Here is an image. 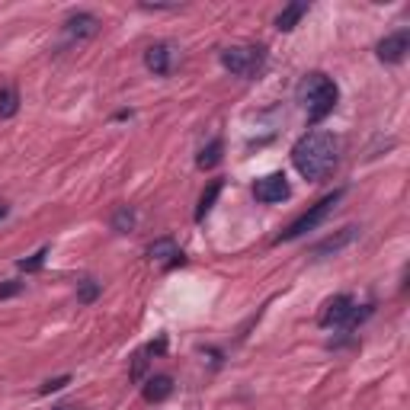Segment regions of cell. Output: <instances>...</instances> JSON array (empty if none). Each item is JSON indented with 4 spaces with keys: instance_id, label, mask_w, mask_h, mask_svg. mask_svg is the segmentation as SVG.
I'll use <instances>...</instances> for the list:
<instances>
[{
    "instance_id": "cell-18",
    "label": "cell",
    "mask_w": 410,
    "mask_h": 410,
    "mask_svg": "<svg viewBox=\"0 0 410 410\" xmlns=\"http://www.w3.org/2000/svg\"><path fill=\"white\" fill-rule=\"evenodd\" d=\"M100 292H103V286H100L96 279L77 282V302H80V305H94L96 298H100Z\"/></svg>"
},
{
    "instance_id": "cell-3",
    "label": "cell",
    "mask_w": 410,
    "mask_h": 410,
    "mask_svg": "<svg viewBox=\"0 0 410 410\" xmlns=\"http://www.w3.org/2000/svg\"><path fill=\"white\" fill-rule=\"evenodd\" d=\"M369 314H372V305H362V311H359V305L350 295H337L324 305V311H321V327H356V324H362Z\"/></svg>"
},
{
    "instance_id": "cell-8",
    "label": "cell",
    "mask_w": 410,
    "mask_h": 410,
    "mask_svg": "<svg viewBox=\"0 0 410 410\" xmlns=\"http://www.w3.org/2000/svg\"><path fill=\"white\" fill-rule=\"evenodd\" d=\"M356 238H359V228H356V224H346V228H340L337 234H331V238H324L321 244L311 247V257H317V260H321V257H333V253H340L343 247L353 244Z\"/></svg>"
},
{
    "instance_id": "cell-13",
    "label": "cell",
    "mask_w": 410,
    "mask_h": 410,
    "mask_svg": "<svg viewBox=\"0 0 410 410\" xmlns=\"http://www.w3.org/2000/svg\"><path fill=\"white\" fill-rule=\"evenodd\" d=\"M305 13H308V4H305V0H295V4H288V7L282 10L279 16H276V29H279V32H288V29H295L298 20H302Z\"/></svg>"
},
{
    "instance_id": "cell-19",
    "label": "cell",
    "mask_w": 410,
    "mask_h": 410,
    "mask_svg": "<svg viewBox=\"0 0 410 410\" xmlns=\"http://www.w3.org/2000/svg\"><path fill=\"white\" fill-rule=\"evenodd\" d=\"M45 257H49V247H42V250L32 253L29 260H20V269L23 273H39V269L45 267Z\"/></svg>"
},
{
    "instance_id": "cell-6",
    "label": "cell",
    "mask_w": 410,
    "mask_h": 410,
    "mask_svg": "<svg viewBox=\"0 0 410 410\" xmlns=\"http://www.w3.org/2000/svg\"><path fill=\"white\" fill-rule=\"evenodd\" d=\"M407 51H410V32L407 29H397V32L385 36L382 42L375 45V55H378V61H385V65H397V61H404Z\"/></svg>"
},
{
    "instance_id": "cell-21",
    "label": "cell",
    "mask_w": 410,
    "mask_h": 410,
    "mask_svg": "<svg viewBox=\"0 0 410 410\" xmlns=\"http://www.w3.org/2000/svg\"><path fill=\"white\" fill-rule=\"evenodd\" d=\"M20 292H23V282H0V298L20 295Z\"/></svg>"
},
{
    "instance_id": "cell-24",
    "label": "cell",
    "mask_w": 410,
    "mask_h": 410,
    "mask_svg": "<svg viewBox=\"0 0 410 410\" xmlns=\"http://www.w3.org/2000/svg\"><path fill=\"white\" fill-rule=\"evenodd\" d=\"M7 212H10V209H7V205H4V202H0V222L7 218Z\"/></svg>"
},
{
    "instance_id": "cell-4",
    "label": "cell",
    "mask_w": 410,
    "mask_h": 410,
    "mask_svg": "<svg viewBox=\"0 0 410 410\" xmlns=\"http://www.w3.org/2000/svg\"><path fill=\"white\" fill-rule=\"evenodd\" d=\"M340 199H343V189H337V193L324 196L321 202H314V205H311V209L305 212V215H298L295 222H292L286 231H282L279 238H276V244H282V241H295V238H302V234H308V231H314L317 224H321L327 215H331L333 205H337Z\"/></svg>"
},
{
    "instance_id": "cell-10",
    "label": "cell",
    "mask_w": 410,
    "mask_h": 410,
    "mask_svg": "<svg viewBox=\"0 0 410 410\" xmlns=\"http://www.w3.org/2000/svg\"><path fill=\"white\" fill-rule=\"evenodd\" d=\"M65 32L71 39H94L96 32H100V20H96L94 13H71L65 23Z\"/></svg>"
},
{
    "instance_id": "cell-5",
    "label": "cell",
    "mask_w": 410,
    "mask_h": 410,
    "mask_svg": "<svg viewBox=\"0 0 410 410\" xmlns=\"http://www.w3.org/2000/svg\"><path fill=\"white\" fill-rule=\"evenodd\" d=\"M222 65L234 77H257L260 68H263V49H253V45H228L222 51Z\"/></svg>"
},
{
    "instance_id": "cell-16",
    "label": "cell",
    "mask_w": 410,
    "mask_h": 410,
    "mask_svg": "<svg viewBox=\"0 0 410 410\" xmlns=\"http://www.w3.org/2000/svg\"><path fill=\"white\" fill-rule=\"evenodd\" d=\"M135 209L132 205H119V209L113 212V231H119V234H129V231H135Z\"/></svg>"
},
{
    "instance_id": "cell-1",
    "label": "cell",
    "mask_w": 410,
    "mask_h": 410,
    "mask_svg": "<svg viewBox=\"0 0 410 410\" xmlns=\"http://www.w3.org/2000/svg\"><path fill=\"white\" fill-rule=\"evenodd\" d=\"M337 158H340V144L324 129H314L308 135H302L295 141V148H292V164L311 183L327 180L333 173V167H337Z\"/></svg>"
},
{
    "instance_id": "cell-7",
    "label": "cell",
    "mask_w": 410,
    "mask_h": 410,
    "mask_svg": "<svg viewBox=\"0 0 410 410\" xmlns=\"http://www.w3.org/2000/svg\"><path fill=\"white\" fill-rule=\"evenodd\" d=\"M253 196H257V202H267V205L288 199V180H286V173H269V177L257 180V186H253Z\"/></svg>"
},
{
    "instance_id": "cell-2",
    "label": "cell",
    "mask_w": 410,
    "mask_h": 410,
    "mask_svg": "<svg viewBox=\"0 0 410 410\" xmlns=\"http://www.w3.org/2000/svg\"><path fill=\"white\" fill-rule=\"evenodd\" d=\"M337 96H340L337 84H333L327 74H321V71L302 77V84H298V103L308 109L311 125H317L321 119H327V115L333 113V106H337Z\"/></svg>"
},
{
    "instance_id": "cell-11",
    "label": "cell",
    "mask_w": 410,
    "mask_h": 410,
    "mask_svg": "<svg viewBox=\"0 0 410 410\" xmlns=\"http://www.w3.org/2000/svg\"><path fill=\"white\" fill-rule=\"evenodd\" d=\"M170 58H173L170 45H167V42H154L151 49L144 51V65H148V71L158 74V77H167V74H170Z\"/></svg>"
},
{
    "instance_id": "cell-9",
    "label": "cell",
    "mask_w": 410,
    "mask_h": 410,
    "mask_svg": "<svg viewBox=\"0 0 410 410\" xmlns=\"http://www.w3.org/2000/svg\"><path fill=\"white\" fill-rule=\"evenodd\" d=\"M148 257L158 260V263H164L167 269L183 267V263H186V257L180 253V247H177V241L173 238H158L151 247H148Z\"/></svg>"
},
{
    "instance_id": "cell-17",
    "label": "cell",
    "mask_w": 410,
    "mask_h": 410,
    "mask_svg": "<svg viewBox=\"0 0 410 410\" xmlns=\"http://www.w3.org/2000/svg\"><path fill=\"white\" fill-rule=\"evenodd\" d=\"M20 109V94L16 87H0V119H10Z\"/></svg>"
},
{
    "instance_id": "cell-20",
    "label": "cell",
    "mask_w": 410,
    "mask_h": 410,
    "mask_svg": "<svg viewBox=\"0 0 410 410\" xmlns=\"http://www.w3.org/2000/svg\"><path fill=\"white\" fill-rule=\"evenodd\" d=\"M68 382H71V375H61V378H49V382L39 388V395H51V391H61Z\"/></svg>"
},
{
    "instance_id": "cell-22",
    "label": "cell",
    "mask_w": 410,
    "mask_h": 410,
    "mask_svg": "<svg viewBox=\"0 0 410 410\" xmlns=\"http://www.w3.org/2000/svg\"><path fill=\"white\" fill-rule=\"evenodd\" d=\"M144 366H148V359H144V353H138V356H135V362H132V378H135V382H141Z\"/></svg>"
},
{
    "instance_id": "cell-23",
    "label": "cell",
    "mask_w": 410,
    "mask_h": 410,
    "mask_svg": "<svg viewBox=\"0 0 410 410\" xmlns=\"http://www.w3.org/2000/svg\"><path fill=\"white\" fill-rule=\"evenodd\" d=\"M164 350H167V340H164V337H160V340H154V343L148 346V353H151V356H160V353H164Z\"/></svg>"
},
{
    "instance_id": "cell-14",
    "label": "cell",
    "mask_w": 410,
    "mask_h": 410,
    "mask_svg": "<svg viewBox=\"0 0 410 410\" xmlns=\"http://www.w3.org/2000/svg\"><path fill=\"white\" fill-rule=\"evenodd\" d=\"M222 151H224V141H222V138H212L209 148H202V151H199L196 167H199V170H212V167L222 160Z\"/></svg>"
},
{
    "instance_id": "cell-12",
    "label": "cell",
    "mask_w": 410,
    "mask_h": 410,
    "mask_svg": "<svg viewBox=\"0 0 410 410\" xmlns=\"http://www.w3.org/2000/svg\"><path fill=\"white\" fill-rule=\"evenodd\" d=\"M170 395H173V378L170 375H154V378H148V385H144V401H151V404L167 401Z\"/></svg>"
},
{
    "instance_id": "cell-25",
    "label": "cell",
    "mask_w": 410,
    "mask_h": 410,
    "mask_svg": "<svg viewBox=\"0 0 410 410\" xmlns=\"http://www.w3.org/2000/svg\"><path fill=\"white\" fill-rule=\"evenodd\" d=\"M55 410H71V407H55Z\"/></svg>"
},
{
    "instance_id": "cell-15",
    "label": "cell",
    "mask_w": 410,
    "mask_h": 410,
    "mask_svg": "<svg viewBox=\"0 0 410 410\" xmlns=\"http://www.w3.org/2000/svg\"><path fill=\"white\" fill-rule=\"evenodd\" d=\"M222 186H224V180H212L209 183V189L199 196V209H196V222H202V218L209 215L212 212V205H215V199H218V193H222Z\"/></svg>"
}]
</instances>
